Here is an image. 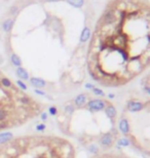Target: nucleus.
<instances>
[{
	"mask_svg": "<svg viewBox=\"0 0 150 158\" xmlns=\"http://www.w3.org/2000/svg\"><path fill=\"white\" fill-rule=\"evenodd\" d=\"M150 66V24L123 28L119 21L102 24L89 55V73L107 87L125 85Z\"/></svg>",
	"mask_w": 150,
	"mask_h": 158,
	"instance_id": "obj_1",
	"label": "nucleus"
},
{
	"mask_svg": "<svg viewBox=\"0 0 150 158\" xmlns=\"http://www.w3.org/2000/svg\"><path fill=\"white\" fill-rule=\"evenodd\" d=\"M30 84L33 86L35 89H42L46 86V81L44 79L40 78V77H31L29 79Z\"/></svg>",
	"mask_w": 150,
	"mask_h": 158,
	"instance_id": "obj_2",
	"label": "nucleus"
},
{
	"mask_svg": "<svg viewBox=\"0 0 150 158\" xmlns=\"http://www.w3.org/2000/svg\"><path fill=\"white\" fill-rule=\"evenodd\" d=\"M94 158H132L128 155L123 154V153H117V152H108V153H103L99 154Z\"/></svg>",
	"mask_w": 150,
	"mask_h": 158,
	"instance_id": "obj_3",
	"label": "nucleus"
},
{
	"mask_svg": "<svg viewBox=\"0 0 150 158\" xmlns=\"http://www.w3.org/2000/svg\"><path fill=\"white\" fill-rule=\"evenodd\" d=\"M16 75L20 78V80H22V81H27V80L30 79V76H29V73H28V71L26 70L25 68H23V67H18L16 70Z\"/></svg>",
	"mask_w": 150,
	"mask_h": 158,
	"instance_id": "obj_4",
	"label": "nucleus"
},
{
	"mask_svg": "<svg viewBox=\"0 0 150 158\" xmlns=\"http://www.w3.org/2000/svg\"><path fill=\"white\" fill-rule=\"evenodd\" d=\"M14 139V133L10 131H3L0 133V145H3L5 143H8Z\"/></svg>",
	"mask_w": 150,
	"mask_h": 158,
	"instance_id": "obj_5",
	"label": "nucleus"
},
{
	"mask_svg": "<svg viewBox=\"0 0 150 158\" xmlns=\"http://www.w3.org/2000/svg\"><path fill=\"white\" fill-rule=\"evenodd\" d=\"M14 21L12 20V19H6L1 25L2 30H3L5 33H9V32L12 31V27H14Z\"/></svg>",
	"mask_w": 150,
	"mask_h": 158,
	"instance_id": "obj_6",
	"label": "nucleus"
},
{
	"mask_svg": "<svg viewBox=\"0 0 150 158\" xmlns=\"http://www.w3.org/2000/svg\"><path fill=\"white\" fill-rule=\"evenodd\" d=\"M10 62H12V64L14 65V67H22V64H23V62H22V60H21V58L19 57L17 53H12L10 55Z\"/></svg>",
	"mask_w": 150,
	"mask_h": 158,
	"instance_id": "obj_7",
	"label": "nucleus"
},
{
	"mask_svg": "<svg viewBox=\"0 0 150 158\" xmlns=\"http://www.w3.org/2000/svg\"><path fill=\"white\" fill-rule=\"evenodd\" d=\"M74 103L77 107H81L87 103V96L85 95H78L76 98L74 99Z\"/></svg>",
	"mask_w": 150,
	"mask_h": 158,
	"instance_id": "obj_8",
	"label": "nucleus"
},
{
	"mask_svg": "<svg viewBox=\"0 0 150 158\" xmlns=\"http://www.w3.org/2000/svg\"><path fill=\"white\" fill-rule=\"evenodd\" d=\"M89 35H91V31H89V28H84L81 32V35H80V41L81 42H85V41L89 40Z\"/></svg>",
	"mask_w": 150,
	"mask_h": 158,
	"instance_id": "obj_9",
	"label": "nucleus"
},
{
	"mask_svg": "<svg viewBox=\"0 0 150 158\" xmlns=\"http://www.w3.org/2000/svg\"><path fill=\"white\" fill-rule=\"evenodd\" d=\"M0 82H1L2 86L5 88H10L12 86V82L8 78H6V77H2V78L0 79Z\"/></svg>",
	"mask_w": 150,
	"mask_h": 158,
	"instance_id": "obj_10",
	"label": "nucleus"
},
{
	"mask_svg": "<svg viewBox=\"0 0 150 158\" xmlns=\"http://www.w3.org/2000/svg\"><path fill=\"white\" fill-rule=\"evenodd\" d=\"M67 2L71 5H73L74 7H81L84 3L83 0H67Z\"/></svg>",
	"mask_w": 150,
	"mask_h": 158,
	"instance_id": "obj_11",
	"label": "nucleus"
},
{
	"mask_svg": "<svg viewBox=\"0 0 150 158\" xmlns=\"http://www.w3.org/2000/svg\"><path fill=\"white\" fill-rule=\"evenodd\" d=\"M46 129V125L45 123H38L37 125L35 126V131H38V133H43L44 131Z\"/></svg>",
	"mask_w": 150,
	"mask_h": 158,
	"instance_id": "obj_12",
	"label": "nucleus"
},
{
	"mask_svg": "<svg viewBox=\"0 0 150 158\" xmlns=\"http://www.w3.org/2000/svg\"><path fill=\"white\" fill-rule=\"evenodd\" d=\"M8 116V112L5 109H0V122L5 121Z\"/></svg>",
	"mask_w": 150,
	"mask_h": 158,
	"instance_id": "obj_13",
	"label": "nucleus"
},
{
	"mask_svg": "<svg viewBox=\"0 0 150 158\" xmlns=\"http://www.w3.org/2000/svg\"><path fill=\"white\" fill-rule=\"evenodd\" d=\"M17 85H18V87L19 88H21L22 90H27L28 89V86H27V84L25 83L24 81H22V80H17Z\"/></svg>",
	"mask_w": 150,
	"mask_h": 158,
	"instance_id": "obj_14",
	"label": "nucleus"
},
{
	"mask_svg": "<svg viewBox=\"0 0 150 158\" xmlns=\"http://www.w3.org/2000/svg\"><path fill=\"white\" fill-rule=\"evenodd\" d=\"M19 101H20V103L22 104V105H29L30 103H31V101H30V99L28 98V97H26V96H23V97H21L20 99H19Z\"/></svg>",
	"mask_w": 150,
	"mask_h": 158,
	"instance_id": "obj_15",
	"label": "nucleus"
},
{
	"mask_svg": "<svg viewBox=\"0 0 150 158\" xmlns=\"http://www.w3.org/2000/svg\"><path fill=\"white\" fill-rule=\"evenodd\" d=\"M50 116H56L58 114V109L57 107H55V106H50V108H48V113Z\"/></svg>",
	"mask_w": 150,
	"mask_h": 158,
	"instance_id": "obj_16",
	"label": "nucleus"
},
{
	"mask_svg": "<svg viewBox=\"0 0 150 158\" xmlns=\"http://www.w3.org/2000/svg\"><path fill=\"white\" fill-rule=\"evenodd\" d=\"M64 111H65L66 113H68V114H72V113L74 112L73 106H72V105H67V106H65V108H64Z\"/></svg>",
	"mask_w": 150,
	"mask_h": 158,
	"instance_id": "obj_17",
	"label": "nucleus"
},
{
	"mask_svg": "<svg viewBox=\"0 0 150 158\" xmlns=\"http://www.w3.org/2000/svg\"><path fill=\"white\" fill-rule=\"evenodd\" d=\"M40 118H41L42 121H46L48 118V114L46 113V112H42V113L40 114Z\"/></svg>",
	"mask_w": 150,
	"mask_h": 158,
	"instance_id": "obj_18",
	"label": "nucleus"
},
{
	"mask_svg": "<svg viewBox=\"0 0 150 158\" xmlns=\"http://www.w3.org/2000/svg\"><path fill=\"white\" fill-rule=\"evenodd\" d=\"M34 92H35L36 95H38V96H45L46 95L42 89H34Z\"/></svg>",
	"mask_w": 150,
	"mask_h": 158,
	"instance_id": "obj_19",
	"label": "nucleus"
},
{
	"mask_svg": "<svg viewBox=\"0 0 150 158\" xmlns=\"http://www.w3.org/2000/svg\"><path fill=\"white\" fill-rule=\"evenodd\" d=\"M7 127V122L6 121H2V122H0V129H4Z\"/></svg>",
	"mask_w": 150,
	"mask_h": 158,
	"instance_id": "obj_20",
	"label": "nucleus"
},
{
	"mask_svg": "<svg viewBox=\"0 0 150 158\" xmlns=\"http://www.w3.org/2000/svg\"><path fill=\"white\" fill-rule=\"evenodd\" d=\"M46 1H57V0H46Z\"/></svg>",
	"mask_w": 150,
	"mask_h": 158,
	"instance_id": "obj_21",
	"label": "nucleus"
}]
</instances>
